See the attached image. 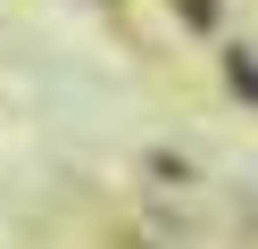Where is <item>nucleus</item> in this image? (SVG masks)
Here are the masks:
<instances>
[{"label": "nucleus", "instance_id": "f257e3e1", "mask_svg": "<svg viewBox=\"0 0 258 249\" xmlns=\"http://www.w3.org/2000/svg\"><path fill=\"white\" fill-rule=\"evenodd\" d=\"M233 92H250V100H258V66H250V58H233Z\"/></svg>", "mask_w": 258, "mask_h": 249}]
</instances>
